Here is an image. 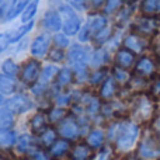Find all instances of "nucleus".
<instances>
[{"label":"nucleus","instance_id":"obj_28","mask_svg":"<svg viewBox=\"0 0 160 160\" xmlns=\"http://www.w3.org/2000/svg\"><path fill=\"white\" fill-rule=\"evenodd\" d=\"M32 25H34V22L30 21V22H25V24L21 25V27L16 28V30L10 31V32H8V38H10V41L11 42H17L20 38H22V37H24L25 34L32 28Z\"/></svg>","mask_w":160,"mask_h":160},{"label":"nucleus","instance_id":"obj_11","mask_svg":"<svg viewBox=\"0 0 160 160\" xmlns=\"http://www.w3.org/2000/svg\"><path fill=\"white\" fill-rule=\"evenodd\" d=\"M48 124H49V119H48V115L44 112H37L32 118L30 119V129L32 133L35 135H41L42 132L48 129Z\"/></svg>","mask_w":160,"mask_h":160},{"label":"nucleus","instance_id":"obj_26","mask_svg":"<svg viewBox=\"0 0 160 160\" xmlns=\"http://www.w3.org/2000/svg\"><path fill=\"white\" fill-rule=\"evenodd\" d=\"M108 59V53L105 49H97L93 52V55L90 56V65L96 69H100L102 65L107 62Z\"/></svg>","mask_w":160,"mask_h":160},{"label":"nucleus","instance_id":"obj_29","mask_svg":"<svg viewBox=\"0 0 160 160\" xmlns=\"http://www.w3.org/2000/svg\"><path fill=\"white\" fill-rule=\"evenodd\" d=\"M66 111H65L63 107H53L49 110V112H48V119H49V122H52V124H59V122L62 121V119L66 118Z\"/></svg>","mask_w":160,"mask_h":160},{"label":"nucleus","instance_id":"obj_15","mask_svg":"<svg viewBox=\"0 0 160 160\" xmlns=\"http://www.w3.org/2000/svg\"><path fill=\"white\" fill-rule=\"evenodd\" d=\"M156 65L149 56H142L138 62L135 63V72L138 73L139 76H149L155 72Z\"/></svg>","mask_w":160,"mask_h":160},{"label":"nucleus","instance_id":"obj_49","mask_svg":"<svg viewBox=\"0 0 160 160\" xmlns=\"http://www.w3.org/2000/svg\"><path fill=\"white\" fill-rule=\"evenodd\" d=\"M155 127H156V129L160 132V118H158V121H156V124H155Z\"/></svg>","mask_w":160,"mask_h":160},{"label":"nucleus","instance_id":"obj_43","mask_svg":"<svg viewBox=\"0 0 160 160\" xmlns=\"http://www.w3.org/2000/svg\"><path fill=\"white\" fill-rule=\"evenodd\" d=\"M145 87V80H143V76L141 78H135V79H131V88L133 90H141V88Z\"/></svg>","mask_w":160,"mask_h":160},{"label":"nucleus","instance_id":"obj_4","mask_svg":"<svg viewBox=\"0 0 160 160\" xmlns=\"http://www.w3.org/2000/svg\"><path fill=\"white\" fill-rule=\"evenodd\" d=\"M80 132H82V128H80L79 119L73 115H68L58 124V133L68 141L78 138Z\"/></svg>","mask_w":160,"mask_h":160},{"label":"nucleus","instance_id":"obj_12","mask_svg":"<svg viewBox=\"0 0 160 160\" xmlns=\"http://www.w3.org/2000/svg\"><path fill=\"white\" fill-rule=\"evenodd\" d=\"M135 30L141 35H152L156 30V22L153 20V17L143 16L141 18H138L135 22Z\"/></svg>","mask_w":160,"mask_h":160},{"label":"nucleus","instance_id":"obj_46","mask_svg":"<svg viewBox=\"0 0 160 160\" xmlns=\"http://www.w3.org/2000/svg\"><path fill=\"white\" fill-rule=\"evenodd\" d=\"M72 7L78 8V10H83L84 8V0H66Z\"/></svg>","mask_w":160,"mask_h":160},{"label":"nucleus","instance_id":"obj_6","mask_svg":"<svg viewBox=\"0 0 160 160\" xmlns=\"http://www.w3.org/2000/svg\"><path fill=\"white\" fill-rule=\"evenodd\" d=\"M6 107L13 114H24L34 107V102L27 94H14L6 101Z\"/></svg>","mask_w":160,"mask_h":160},{"label":"nucleus","instance_id":"obj_30","mask_svg":"<svg viewBox=\"0 0 160 160\" xmlns=\"http://www.w3.org/2000/svg\"><path fill=\"white\" fill-rule=\"evenodd\" d=\"M2 70L4 75L10 76V78H14L20 73V68L13 59H6L4 62L2 63Z\"/></svg>","mask_w":160,"mask_h":160},{"label":"nucleus","instance_id":"obj_31","mask_svg":"<svg viewBox=\"0 0 160 160\" xmlns=\"http://www.w3.org/2000/svg\"><path fill=\"white\" fill-rule=\"evenodd\" d=\"M73 100V94L70 91H61L53 97V102L56 104V107H66L72 102Z\"/></svg>","mask_w":160,"mask_h":160},{"label":"nucleus","instance_id":"obj_21","mask_svg":"<svg viewBox=\"0 0 160 160\" xmlns=\"http://www.w3.org/2000/svg\"><path fill=\"white\" fill-rule=\"evenodd\" d=\"M58 129H53V128H48L45 132H42L38 138V142L42 148H48L49 149L56 141H58Z\"/></svg>","mask_w":160,"mask_h":160},{"label":"nucleus","instance_id":"obj_42","mask_svg":"<svg viewBox=\"0 0 160 160\" xmlns=\"http://www.w3.org/2000/svg\"><path fill=\"white\" fill-rule=\"evenodd\" d=\"M90 32H91L90 24H86L84 27L82 28V31L79 32V41H82V42L88 41V38H90Z\"/></svg>","mask_w":160,"mask_h":160},{"label":"nucleus","instance_id":"obj_34","mask_svg":"<svg viewBox=\"0 0 160 160\" xmlns=\"http://www.w3.org/2000/svg\"><path fill=\"white\" fill-rule=\"evenodd\" d=\"M37 8H38V0H32V2H31L30 4L27 6V8L24 10V13H22V17H21L22 22L32 21V17L35 16Z\"/></svg>","mask_w":160,"mask_h":160},{"label":"nucleus","instance_id":"obj_51","mask_svg":"<svg viewBox=\"0 0 160 160\" xmlns=\"http://www.w3.org/2000/svg\"><path fill=\"white\" fill-rule=\"evenodd\" d=\"M21 160H30V159H21Z\"/></svg>","mask_w":160,"mask_h":160},{"label":"nucleus","instance_id":"obj_8","mask_svg":"<svg viewBox=\"0 0 160 160\" xmlns=\"http://www.w3.org/2000/svg\"><path fill=\"white\" fill-rule=\"evenodd\" d=\"M51 45V37L48 34H41L38 35L31 44V55L35 58H42L47 55Z\"/></svg>","mask_w":160,"mask_h":160},{"label":"nucleus","instance_id":"obj_7","mask_svg":"<svg viewBox=\"0 0 160 160\" xmlns=\"http://www.w3.org/2000/svg\"><path fill=\"white\" fill-rule=\"evenodd\" d=\"M62 14H63V32L66 35H75L80 31V18L76 16V13L70 7H62Z\"/></svg>","mask_w":160,"mask_h":160},{"label":"nucleus","instance_id":"obj_40","mask_svg":"<svg viewBox=\"0 0 160 160\" xmlns=\"http://www.w3.org/2000/svg\"><path fill=\"white\" fill-rule=\"evenodd\" d=\"M53 44L56 45L58 48H66L68 45H69V39H68V37L65 35V34H56L55 37H53Z\"/></svg>","mask_w":160,"mask_h":160},{"label":"nucleus","instance_id":"obj_16","mask_svg":"<svg viewBox=\"0 0 160 160\" xmlns=\"http://www.w3.org/2000/svg\"><path fill=\"white\" fill-rule=\"evenodd\" d=\"M42 24H44V27L47 28V30L56 32V31H59L62 28L63 22H62V20H61V16H59L56 11H48L44 16Z\"/></svg>","mask_w":160,"mask_h":160},{"label":"nucleus","instance_id":"obj_47","mask_svg":"<svg viewBox=\"0 0 160 160\" xmlns=\"http://www.w3.org/2000/svg\"><path fill=\"white\" fill-rule=\"evenodd\" d=\"M152 93L156 94V96H160V78L156 80L155 83H153V86H152Z\"/></svg>","mask_w":160,"mask_h":160},{"label":"nucleus","instance_id":"obj_2","mask_svg":"<svg viewBox=\"0 0 160 160\" xmlns=\"http://www.w3.org/2000/svg\"><path fill=\"white\" fill-rule=\"evenodd\" d=\"M42 68L39 61L37 59H30L27 61L21 68H20V80L21 83L28 86H34L37 82L39 80V76H41Z\"/></svg>","mask_w":160,"mask_h":160},{"label":"nucleus","instance_id":"obj_41","mask_svg":"<svg viewBox=\"0 0 160 160\" xmlns=\"http://www.w3.org/2000/svg\"><path fill=\"white\" fill-rule=\"evenodd\" d=\"M31 160H52L44 150L41 149H34L31 152Z\"/></svg>","mask_w":160,"mask_h":160},{"label":"nucleus","instance_id":"obj_13","mask_svg":"<svg viewBox=\"0 0 160 160\" xmlns=\"http://www.w3.org/2000/svg\"><path fill=\"white\" fill-rule=\"evenodd\" d=\"M115 63L119 68L129 69V68H132L135 65V53L132 51L127 49V48L118 49V52L115 53Z\"/></svg>","mask_w":160,"mask_h":160},{"label":"nucleus","instance_id":"obj_25","mask_svg":"<svg viewBox=\"0 0 160 160\" xmlns=\"http://www.w3.org/2000/svg\"><path fill=\"white\" fill-rule=\"evenodd\" d=\"M17 88L16 82L13 80V78L7 75H0V93L2 94H13Z\"/></svg>","mask_w":160,"mask_h":160},{"label":"nucleus","instance_id":"obj_5","mask_svg":"<svg viewBox=\"0 0 160 160\" xmlns=\"http://www.w3.org/2000/svg\"><path fill=\"white\" fill-rule=\"evenodd\" d=\"M138 156L141 160H155L160 156V145L152 138L145 136L138 146Z\"/></svg>","mask_w":160,"mask_h":160},{"label":"nucleus","instance_id":"obj_37","mask_svg":"<svg viewBox=\"0 0 160 160\" xmlns=\"http://www.w3.org/2000/svg\"><path fill=\"white\" fill-rule=\"evenodd\" d=\"M110 38H111V28L105 27V28H102L101 31H98V32L96 34L94 41H96V44H104V42L110 41Z\"/></svg>","mask_w":160,"mask_h":160},{"label":"nucleus","instance_id":"obj_44","mask_svg":"<svg viewBox=\"0 0 160 160\" xmlns=\"http://www.w3.org/2000/svg\"><path fill=\"white\" fill-rule=\"evenodd\" d=\"M111 156H112L111 148H102V149L100 150L98 156H97V160H111Z\"/></svg>","mask_w":160,"mask_h":160},{"label":"nucleus","instance_id":"obj_3","mask_svg":"<svg viewBox=\"0 0 160 160\" xmlns=\"http://www.w3.org/2000/svg\"><path fill=\"white\" fill-rule=\"evenodd\" d=\"M68 62L75 73L87 70V52H86V49L80 45H73L68 52Z\"/></svg>","mask_w":160,"mask_h":160},{"label":"nucleus","instance_id":"obj_36","mask_svg":"<svg viewBox=\"0 0 160 160\" xmlns=\"http://www.w3.org/2000/svg\"><path fill=\"white\" fill-rule=\"evenodd\" d=\"M114 79L117 80V83H121V84H124V83L129 82V73L127 72V69H124V68H114V73H112Z\"/></svg>","mask_w":160,"mask_h":160},{"label":"nucleus","instance_id":"obj_45","mask_svg":"<svg viewBox=\"0 0 160 160\" xmlns=\"http://www.w3.org/2000/svg\"><path fill=\"white\" fill-rule=\"evenodd\" d=\"M10 42L11 41H10V38H8V34H0V53L7 49Z\"/></svg>","mask_w":160,"mask_h":160},{"label":"nucleus","instance_id":"obj_17","mask_svg":"<svg viewBox=\"0 0 160 160\" xmlns=\"http://www.w3.org/2000/svg\"><path fill=\"white\" fill-rule=\"evenodd\" d=\"M104 141H105V133H104V131L100 129V128L91 129L90 132L87 133V136H86V142H87L93 149H100V148H102Z\"/></svg>","mask_w":160,"mask_h":160},{"label":"nucleus","instance_id":"obj_19","mask_svg":"<svg viewBox=\"0 0 160 160\" xmlns=\"http://www.w3.org/2000/svg\"><path fill=\"white\" fill-rule=\"evenodd\" d=\"M135 114L142 119H146L152 114V102L146 97H139L135 104Z\"/></svg>","mask_w":160,"mask_h":160},{"label":"nucleus","instance_id":"obj_10","mask_svg":"<svg viewBox=\"0 0 160 160\" xmlns=\"http://www.w3.org/2000/svg\"><path fill=\"white\" fill-rule=\"evenodd\" d=\"M124 47L127 49L132 51L133 53H142L145 47H146V42H145L143 37L141 34H129L124 39Z\"/></svg>","mask_w":160,"mask_h":160},{"label":"nucleus","instance_id":"obj_1","mask_svg":"<svg viewBox=\"0 0 160 160\" xmlns=\"http://www.w3.org/2000/svg\"><path fill=\"white\" fill-rule=\"evenodd\" d=\"M139 127L132 121H121L118 122V128H117L115 133V146L121 152H128L131 150L135 143L138 142L139 138Z\"/></svg>","mask_w":160,"mask_h":160},{"label":"nucleus","instance_id":"obj_54","mask_svg":"<svg viewBox=\"0 0 160 160\" xmlns=\"http://www.w3.org/2000/svg\"><path fill=\"white\" fill-rule=\"evenodd\" d=\"M159 160H160V159H159Z\"/></svg>","mask_w":160,"mask_h":160},{"label":"nucleus","instance_id":"obj_27","mask_svg":"<svg viewBox=\"0 0 160 160\" xmlns=\"http://www.w3.org/2000/svg\"><path fill=\"white\" fill-rule=\"evenodd\" d=\"M17 143V136L13 131H0V148L7 149Z\"/></svg>","mask_w":160,"mask_h":160},{"label":"nucleus","instance_id":"obj_35","mask_svg":"<svg viewBox=\"0 0 160 160\" xmlns=\"http://www.w3.org/2000/svg\"><path fill=\"white\" fill-rule=\"evenodd\" d=\"M90 24V28H91V32H98L101 31L102 28L107 27V18L104 16H96L91 18V21L88 22Z\"/></svg>","mask_w":160,"mask_h":160},{"label":"nucleus","instance_id":"obj_32","mask_svg":"<svg viewBox=\"0 0 160 160\" xmlns=\"http://www.w3.org/2000/svg\"><path fill=\"white\" fill-rule=\"evenodd\" d=\"M31 3V0H14V4L11 7L10 14L7 16V20H13L14 17H17L20 14V11H22L28 4Z\"/></svg>","mask_w":160,"mask_h":160},{"label":"nucleus","instance_id":"obj_33","mask_svg":"<svg viewBox=\"0 0 160 160\" xmlns=\"http://www.w3.org/2000/svg\"><path fill=\"white\" fill-rule=\"evenodd\" d=\"M105 79H107V73L104 72V69H96L88 76V83L93 86H101Z\"/></svg>","mask_w":160,"mask_h":160},{"label":"nucleus","instance_id":"obj_53","mask_svg":"<svg viewBox=\"0 0 160 160\" xmlns=\"http://www.w3.org/2000/svg\"><path fill=\"white\" fill-rule=\"evenodd\" d=\"M2 2H3V0H0V4H2Z\"/></svg>","mask_w":160,"mask_h":160},{"label":"nucleus","instance_id":"obj_24","mask_svg":"<svg viewBox=\"0 0 160 160\" xmlns=\"http://www.w3.org/2000/svg\"><path fill=\"white\" fill-rule=\"evenodd\" d=\"M17 150L20 153H27V152H32L35 148H32V136L30 133H22L17 138Z\"/></svg>","mask_w":160,"mask_h":160},{"label":"nucleus","instance_id":"obj_20","mask_svg":"<svg viewBox=\"0 0 160 160\" xmlns=\"http://www.w3.org/2000/svg\"><path fill=\"white\" fill-rule=\"evenodd\" d=\"M70 149V143L68 139H58L52 146L49 148V155L51 158L53 159H58V158H62L65 156Z\"/></svg>","mask_w":160,"mask_h":160},{"label":"nucleus","instance_id":"obj_38","mask_svg":"<svg viewBox=\"0 0 160 160\" xmlns=\"http://www.w3.org/2000/svg\"><path fill=\"white\" fill-rule=\"evenodd\" d=\"M65 59V52L62 48H52L49 52V61L52 62H62Z\"/></svg>","mask_w":160,"mask_h":160},{"label":"nucleus","instance_id":"obj_48","mask_svg":"<svg viewBox=\"0 0 160 160\" xmlns=\"http://www.w3.org/2000/svg\"><path fill=\"white\" fill-rule=\"evenodd\" d=\"M90 2V4L93 6L94 8H98V7H101L102 4L105 3V0H88Z\"/></svg>","mask_w":160,"mask_h":160},{"label":"nucleus","instance_id":"obj_50","mask_svg":"<svg viewBox=\"0 0 160 160\" xmlns=\"http://www.w3.org/2000/svg\"><path fill=\"white\" fill-rule=\"evenodd\" d=\"M3 96H4V94H2V93H0V105H2L3 102H4V97H3Z\"/></svg>","mask_w":160,"mask_h":160},{"label":"nucleus","instance_id":"obj_52","mask_svg":"<svg viewBox=\"0 0 160 160\" xmlns=\"http://www.w3.org/2000/svg\"><path fill=\"white\" fill-rule=\"evenodd\" d=\"M125 2H131V0H125Z\"/></svg>","mask_w":160,"mask_h":160},{"label":"nucleus","instance_id":"obj_9","mask_svg":"<svg viewBox=\"0 0 160 160\" xmlns=\"http://www.w3.org/2000/svg\"><path fill=\"white\" fill-rule=\"evenodd\" d=\"M94 152L93 148L87 143V142H80L75 145L70 152V160H93Z\"/></svg>","mask_w":160,"mask_h":160},{"label":"nucleus","instance_id":"obj_39","mask_svg":"<svg viewBox=\"0 0 160 160\" xmlns=\"http://www.w3.org/2000/svg\"><path fill=\"white\" fill-rule=\"evenodd\" d=\"M122 4V0H107L105 2V7H104V11L107 14H111L114 11H117Z\"/></svg>","mask_w":160,"mask_h":160},{"label":"nucleus","instance_id":"obj_23","mask_svg":"<svg viewBox=\"0 0 160 160\" xmlns=\"http://www.w3.org/2000/svg\"><path fill=\"white\" fill-rule=\"evenodd\" d=\"M14 125V114L6 108H0V131H10Z\"/></svg>","mask_w":160,"mask_h":160},{"label":"nucleus","instance_id":"obj_22","mask_svg":"<svg viewBox=\"0 0 160 160\" xmlns=\"http://www.w3.org/2000/svg\"><path fill=\"white\" fill-rule=\"evenodd\" d=\"M141 11L143 16H158L160 14V0H142Z\"/></svg>","mask_w":160,"mask_h":160},{"label":"nucleus","instance_id":"obj_18","mask_svg":"<svg viewBox=\"0 0 160 160\" xmlns=\"http://www.w3.org/2000/svg\"><path fill=\"white\" fill-rule=\"evenodd\" d=\"M73 80H75V72L70 68H63V69H59L55 78V84L61 88H66Z\"/></svg>","mask_w":160,"mask_h":160},{"label":"nucleus","instance_id":"obj_14","mask_svg":"<svg viewBox=\"0 0 160 160\" xmlns=\"http://www.w3.org/2000/svg\"><path fill=\"white\" fill-rule=\"evenodd\" d=\"M117 93V80L114 76H107V79L102 82L100 87V98L102 100H111Z\"/></svg>","mask_w":160,"mask_h":160}]
</instances>
